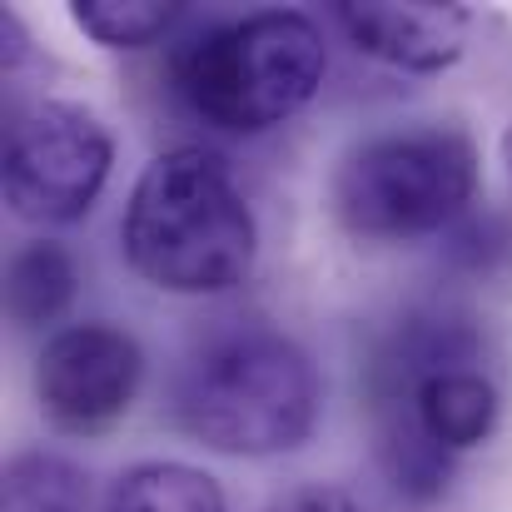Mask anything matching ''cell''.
<instances>
[{"instance_id":"cell-1","label":"cell","mask_w":512,"mask_h":512,"mask_svg":"<svg viewBox=\"0 0 512 512\" xmlns=\"http://www.w3.org/2000/svg\"><path fill=\"white\" fill-rule=\"evenodd\" d=\"M174 423L209 453H289L319 423V373L284 329L214 319L174 373Z\"/></svg>"},{"instance_id":"cell-2","label":"cell","mask_w":512,"mask_h":512,"mask_svg":"<svg viewBox=\"0 0 512 512\" xmlns=\"http://www.w3.org/2000/svg\"><path fill=\"white\" fill-rule=\"evenodd\" d=\"M120 244L160 294H229L259 259V224L234 165L204 145L155 155L130 189Z\"/></svg>"},{"instance_id":"cell-3","label":"cell","mask_w":512,"mask_h":512,"mask_svg":"<svg viewBox=\"0 0 512 512\" xmlns=\"http://www.w3.org/2000/svg\"><path fill=\"white\" fill-rule=\"evenodd\" d=\"M329 50L309 15L259 10L204 30L174 65L184 105L229 135H264L294 120L324 85Z\"/></svg>"},{"instance_id":"cell-4","label":"cell","mask_w":512,"mask_h":512,"mask_svg":"<svg viewBox=\"0 0 512 512\" xmlns=\"http://www.w3.org/2000/svg\"><path fill=\"white\" fill-rule=\"evenodd\" d=\"M478 194V150L458 125H408L353 145L334 170V214L358 239L448 229Z\"/></svg>"},{"instance_id":"cell-5","label":"cell","mask_w":512,"mask_h":512,"mask_svg":"<svg viewBox=\"0 0 512 512\" xmlns=\"http://www.w3.org/2000/svg\"><path fill=\"white\" fill-rule=\"evenodd\" d=\"M115 165L105 120L75 100H35L5 140V204L25 224H75Z\"/></svg>"},{"instance_id":"cell-6","label":"cell","mask_w":512,"mask_h":512,"mask_svg":"<svg viewBox=\"0 0 512 512\" xmlns=\"http://www.w3.org/2000/svg\"><path fill=\"white\" fill-rule=\"evenodd\" d=\"M145 383V353L115 324H70L35 358V398L50 428L90 438L115 428Z\"/></svg>"},{"instance_id":"cell-7","label":"cell","mask_w":512,"mask_h":512,"mask_svg":"<svg viewBox=\"0 0 512 512\" xmlns=\"http://www.w3.org/2000/svg\"><path fill=\"white\" fill-rule=\"evenodd\" d=\"M343 35L393 65V70H413V75H438L448 70L463 45H468V5H438V0H418V5H393V0H343L339 10Z\"/></svg>"},{"instance_id":"cell-8","label":"cell","mask_w":512,"mask_h":512,"mask_svg":"<svg viewBox=\"0 0 512 512\" xmlns=\"http://www.w3.org/2000/svg\"><path fill=\"white\" fill-rule=\"evenodd\" d=\"M413 413L423 423V433L448 448L453 458L488 443L498 428V388L483 368H453V373H433L413 388Z\"/></svg>"},{"instance_id":"cell-9","label":"cell","mask_w":512,"mask_h":512,"mask_svg":"<svg viewBox=\"0 0 512 512\" xmlns=\"http://www.w3.org/2000/svg\"><path fill=\"white\" fill-rule=\"evenodd\" d=\"M373 438H378V468L408 503H433L453 483V453L438 448L413 403H373Z\"/></svg>"},{"instance_id":"cell-10","label":"cell","mask_w":512,"mask_h":512,"mask_svg":"<svg viewBox=\"0 0 512 512\" xmlns=\"http://www.w3.org/2000/svg\"><path fill=\"white\" fill-rule=\"evenodd\" d=\"M75 284H80V269H75L65 244H55V239L20 244L10 254V269H5V314H10V324L15 329L55 324L70 309Z\"/></svg>"},{"instance_id":"cell-11","label":"cell","mask_w":512,"mask_h":512,"mask_svg":"<svg viewBox=\"0 0 512 512\" xmlns=\"http://www.w3.org/2000/svg\"><path fill=\"white\" fill-rule=\"evenodd\" d=\"M105 512H229L224 488L189 463H135L110 488Z\"/></svg>"},{"instance_id":"cell-12","label":"cell","mask_w":512,"mask_h":512,"mask_svg":"<svg viewBox=\"0 0 512 512\" xmlns=\"http://www.w3.org/2000/svg\"><path fill=\"white\" fill-rule=\"evenodd\" d=\"M5 512H90V478L60 453H20L5 468Z\"/></svg>"},{"instance_id":"cell-13","label":"cell","mask_w":512,"mask_h":512,"mask_svg":"<svg viewBox=\"0 0 512 512\" xmlns=\"http://www.w3.org/2000/svg\"><path fill=\"white\" fill-rule=\"evenodd\" d=\"M70 20L105 50H140L179 20V5L170 0H75Z\"/></svg>"},{"instance_id":"cell-14","label":"cell","mask_w":512,"mask_h":512,"mask_svg":"<svg viewBox=\"0 0 512 512\" xmlns=\"http://www.w3.org/2000/svg\"><path fill=\"white\" fill-rule=\"evenodd\" d=\"M264 512H358V503L334 483H304V488H289L284 498H274Z\"/></svg>"},{"instance_id":"cell-15","label":"cell","mask_w":512,"mask_h":512,"mask_svg":"<svg viewBox=\"0 0 512 512\" xmlns=\"http://www.w3.org/2000/svg\"><path fill=\"white\" fill-rule=\"evenodd\" d=\"M503 155H508V170H512V130L503 135Z\"/></svg>"}]
</instances>
